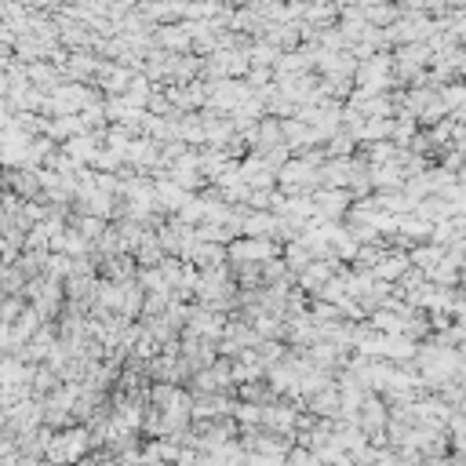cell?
Returning <instances> with one entry per match:
<instances>
[{
	"label": "cell",
	"mask_w": 466,
	"mask_h": 466,
	"mask_svg": "<svg viewBox=\"0 0 466 466\" xmlns=\"http://www.w3.org/2000/svg\"><path fill=\"white\" fill-rule=\"evenodd\" d=\"M390 69H393V59L390 55H372V59H364L357 69H354V77L364 95H379V91H386L390 88Z\"/></svg>",
	"instance_id": "cell-1"
},
{
	"label": "cell",
	"mask_w": 466,
	"mask_h": 466,
	"mask_svg": "<svg viewBox=\"0 0 466 466\" xmlns=\"http://www.w3.org/2000/svg\"><path fill=\"white\" fill-rule=\"evenodd\" d=\"M88 448H91L88 430L77 427V430H69V433H62V437H51L44 451H48V459H51V463H59V466H73V463H77Z\"/></svg>",
	"instance_id": "cell-2"
},
{
	"label": "cell",
	"mask_w": 466,
	"mask_h": 466,
	"mask_svg": "<svg viewBox=\"0 0 466 466\" xmlns=\"http://www.w3.org/2000/svg\"><path fill=\"white\" fill-rule=\"evenodd\" d=\"M0 164H30V135L19 132L15 124H8V128H0Z\"/></svg>",
	"instance_id": "cell-3"
},
{
	"label": "cell",
	"mask_w": 466,
	"mask_h": 466,
	"mask_svg": "<svg viewBox=\"0 0 466 466\" xmlns=\"http://www.w3.org/2000/svg\"><path fill=\"white\" fill-rule=\"evenodd\" d=\"M98 138H102V135H73V138H66V157L69 161H73V164H80V161H91L95 157V143H98Z\"/></svg>",
	"instance_id": "cell-4"
},
{
	"label": "cell",
	"mask_w": 466,
	"mask_h": 466,
	"mask_svg": "<svg viewBox=\"0 0 466 466\" xmlns=\"http://www.w3.org/2000/svg\"><path fill=\"white\" fill-rule=\"evenodd\" d=\"M332 266H335V259H328V262H310L306 270L299 274V285L310 288V292H321L332 280Z\"/></svg>",
	"instance_id": "cell-5"
},
{
	"label": "cell",
	"mask_w": 466,
	"mask_h": 466,
	"mask_svg": "<svg viewBox=\"0 0 466 466\" xmlns=\"http://www.w3.org/2000/svg\"><path fill=\"white\" fill-rule=\"evenodd\" d=\"M412 266H408V256H383L375 262V277L383 280V285H390V280H401Z\"/></svg>",
	"instance_id": "cell-6"
},
{
	"label": "cell",
	"mask_w": 466,
	"mask_h": 466,
	"mask_svg": "<svg viewBox=\"0 0 466 466\" xmlns=\"http://www.w3.org/2000/svg\"><path fill=\"white\" fill-rule=\"evenodd\" d=\"M157 143L153 138H132L128 150H124V161H132V164H157Z\"/></svg>",
	"instance_id": "cell-7"
},
{
	"label": "cell",
	"mask_w": 466,
	"mask_h": 466,
	"mask_svg": "<svg viewBox=\"0 0 466 466\" xmlns=\"http://www.w3.org/2000/svg\"><path fill=\"white\" fill-rule=\"evenodd\" d=\"M310 408H314L317 415H324V419H335L339 415V393H335V386L314 393V397H310Z\"/></svg>",
	"instance_id": "cell-8"
},
{
	"label": "cell",
	"mask_w": 466,
	"mask_h": 466,
	"mask_svg": "<svg viewBox=\"0 0 466 466\" xmlns=\"http://www.w3.org/2000/svg\"><path fill=\"white\" fill-rule=\"evenodd\" d=\"M368 321H372V328H379L383 335H404V321L397 314H390V310H375Z\"/></svg>",
	"instance_id": "cell-9"
},
{
	"label": "cell",
	"mask_w": 466,
	"mask_h": 466,
	"mask_svg": "<svg viewBox=\"0 0 466 466\" xmlns=\"http://www.w3.org/2000/svg\"><path fill=\"white\" fill-rule=\"evenodd\" d=\"M161 44H168V48H190V37H186V30L182 26H161Z\"/></svg>",
	"instance_id": "cell-10"
},
{
	"label": "cell",
	"mask_w": 466,
	"mask_h": 466,
	"mask_svg": "<svg viewBox=\"0 0 466 466\" xmlns=\"http://www.w3.org/2000/svg\"><path fill=\"white\" fill-rule=\"evenodd\" d=\"M77 233L84 237V241H98V237L106 233V222L95 219V215H84V219L77 222Z\"/></svg>",
	"instance_id": "cell-11"
},
{
	"label": "cell",
	"mask_w": 466,
	"mask_h": 466,
	"mask_svg": "<svg viewBox=\"0 0 466 466\" xmlns=\"http://www.w3.org/2000/svg\"><path fill=\"white\" fill-rule=\"evenodd\" d=\"M138 285H143V288H153V295H157V292L172 295V288L164 285V277H161V270H157V266H153V270H138Z\"/></svg>",
	"instance_id": "cell-12"
},
{
	"label": "cell",
	"mask_w": 466,
	"mask_h": 466,
	"mask_svg": "<svg viewBox=\"0 0 466 466\" xmlns=\"http://www.w3.org/2000/svg\"><path fill=\"white\" fill-rule=\"evenodd\" d=\"M230 412H233L237 422H262V408H259V404H237V401H233Z\"/></svg>",
	"instance_id": "cell-13"
},
{
	"label": "cell",
	"mask_w": 466,
	"mask_h": 466,
	"mask_svg": "<svg viewBox=\"0 0 466 466\" xmlns=\"http://www.w3.org/2000/svg\"><path fill=\"white\" fill-rule=\"evenodd\" d=\"M328 143H332L328 150H332V153H339V157H343V153H350V150H354V138H350L346 132H335V135L328 138Z\"/></svg>",
	"instance_id": "cell-14"
},
{
	"label": "cell",
	"mask_w": 466,
	"mask_h": 466,
	"mask_svg": "<svg viewBox=\"0 0 466 466\" xmlns=\"http://www.w3.org/2000/svg\"><path fill=\"white\" fill-rule=\"evenodd\" d=\"M135 354H138V357H153V354H157V343L146 335V328H143V335L135 339Z\"/></svg>",
	"instance_id": "cell-15"
},
{
	"label": "cell",
	"mask_w": 466,
	"mask_h": 466,
	"mask_svg": "<svg viewBox=\"0 0 466 466\" xmlns=\"http://www.w3.org/2000/svg\"><path fill=\"white\" fill-rule=\"evenodd\" d=\"M175 466H201V456H197V451H179Z\"/></svg>",
	"instance_id": "cell-16"
},
{
	"label": "cell",
	"mask_w": 466,
	"mask_h": 466,
	"mask_svg": "<svg viewBox=\"0 0 466 466\" xmlns=\"http://www.w3.org/2000/svg\"><path fill=\"white\" fill-rule=\"evenodd\" d=\"M8 95V77H4V69H0V98Z\"/></svg>",
	"instance_id": "cell-17"
}]
</instances>
